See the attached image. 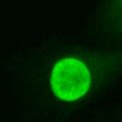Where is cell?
Returning a JSON list of instances; mask_svg holds the SVG:
<instances>
[{
  "instance_id": "6da1fadb",
  "label": "cell",
  "mask_w": 122,
  "mask_h": 122,
  "mask_svg": "<svg viewBox=\"0 0 122 122\" xmlns=\"http://www.w3.org/2000/svg\"><path fill=\"white\" fill-rule=\"evenodd\" d=\"M51 84L58 98L72 101L81 98L88 90L91 76L81 61L74 58L62 59L52 71Z\"/></svg>"
}]
</instances>
